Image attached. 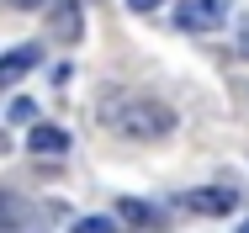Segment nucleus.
Wrapping results in <instances>:
<instances>
[{"label": "nucleus", "mask_w": 249, "mask_h": 233, "mask_svg": "<svg viewBox=\"0 0 249 233\" xmlns=\"http://www.w3.org/2000/svg\"><path fill=\"white\" fill-rule=\"evenodd\" d=\"M101 122L117 133V138H138V143H154L175 127V111L154 95H106L101 101Z\"/></svg>", "instance_id": "nucleus-1"}, {"label": "nucleus", "mask_w": 249, "mask_h": 233, "mask_svg": "<svg viewBox=\"0 0 249 233\" xmlns=\"http://www.w3.org/2000/svg\"><path fill=\"white\" fill-rule=\"evenodd\" d=\"M32 64H37V48H11V53H5V64H0V80H5V85H16Z\"/></svg>", "instance_id": "nucleus-5"}, {"label": "nucleus", "mask_w": 249, "mask_h": 233, "mask_svg": "<svg viewBox=\"0 0 249 233\" xmlns=\"http://www.w3.org/2000/svg\"><path fill=\"white\" fill-rule=\"evenodd\" d=\"M69 233H117V223H111V217H80Z\"/></svg>", "instance_id": "nucleus-7"}, {"label": "nucleus", "mask_w": 249, "mask_h": 233, "mask_svg": "<svg viewBox=\"0 0 249 233\" xmlns=\"http://www.w3.org/2000/svg\"><path fill=\"white\" fill-rule=\"evenodd\" d=\"M239 48H244V58H249V27H244V43H239Z\"/></svg>", "instance_id": "nucleus-12"}, {"label": "nucleus", "mask_w": 249, "mask_h": 233, "mask_svg": "<svg viewBox=\"0 0 249 233\" xmlns=\"http://www.w3.org/2000/svg\"><path fill=\"white\" fill-rule=\"evenodd\" d=\"M228 21V0H186L175 11V27L180 32H217Z\"/></svg>", "instance_id": "nucleus-2"}, {"label": "nucleus", "mask_w": 249, "mask_h": 233, "mask_svg": "<svg viewBox=\"0 0 249 233\" xmlns=\"http://www.w3.org/2000/svg\"><path fill=\"white\" fill-rule=\"evenodd\" d=\"M127 5H133V11H154L159 0H127Z\"/></svg>", "instance_id": "nucleus-10"}, {"label": "nucleus", "mask_w": 249, "mask_h": 233, "mask_svg": "<svg viewBox=\"0 0 249 233\" xmlns=\"http://www.w3.org/2000/svg\"><path fill=\"white\" fill-rule=\"evenodd\" d=\"M117 212H122V223H138V228H149V223H154V207H143V201H127V196H122V207H117Z\"/></svg>", "instance_id": "nucleus-6"}, {"label": "nucleus", "mask_w": 249, "mask_h": 233, "mask_svg": "<svg viewBox=\"0 0 249 233\" xmlns=\"http://www.w3.org/2000/svg\"><path fill=\"white\" fill-rule=\"evenodd\" d=\"M239 233H249V223H244V228H239Z\"/></svg>", "instance_id": "nucleus-13"}, {"label": "nucleus", "mask_w": 249, "mask_h": 233, "mask_svg": "<svg viewBox=\"0 0 249 233\" xmlns=\"http://www.w3.org/2000/svg\"><path fill=\"white\" fill-rule=\"evenodd\" d=\"M233 201H239V196H233L228 186H217V191H191V196H186V207L201 212V217H223V212H233Z\"/></svg>", "instance_id": "nucleus-3"}, {"label": "nucleus", "mask_w": 249, "mask_h": 233, "mask_svg": "<svg viewBox=\"0 0 249 233\" xmlns=\"http://www.w3.org/2000/svg\"><path fill=\"white\" fill-rule=\"evenodd\" d=\"M27 143H32V154H64V148H69V133H64V127H53V122H37Z\"/></svg>", "instance_id": "nucleus-4"}, {"label": "nucleus", "mask_w": 249, "mask_h": 233, "mask_svg": "<svg viewBox=\"0 0 249 233\" xmlns=\"http://www.w3.org/2000/svg\"><path fill=\"white\" fill-rule=\"evenodd\" d=\"M11 5H27V11H32V5H43V0H11Z\"/></svg>", "instance_id": "nucleus-11"}, {"label": "nucleus", "mask_w": 249, "mask_h": 233, "mask_svg": "<svg viewBox=\"0 0 249 233\" xmlns=\"http://www.w3.org/2000/svg\"><path fill=\"white\" fill-rule=\"evenodd\" d=\"M74 16H80L74 5H58V37H74V32H80V21H74Z\"/></svg>", "instance_id": "nucleus-8"}, {"label": "nucleus", "mask_w": 249, "mask_h": 233, "mask_svg": "<svg viewBox=\"0 0 249 233\" xmlns=\"http://www.w3.org/2000/svg\"><path fill=\"white\" fill-rule=\"evenodd\" d=\"M32 117H37L32 101H11V122H32Z\"/></svg>", "instance_id": "nucleus-9"}]
</instances>
